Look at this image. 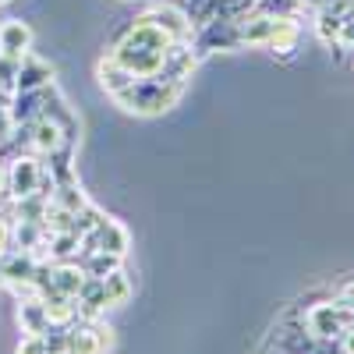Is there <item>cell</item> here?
Here are the masks:
<instances>
[{"mask_svg":"<svg viewBox=\"0 0 354 354\" xmlns=\"http://www.w3.org/2000/svg\"><path fill=\"white\" fill-rule=\"evenodd\" d=\"M170 36L149 18H135L121 36H117L110 57L117 64H124L135 78H156L167 71V53H170Z\"/></svg>","mask_w":354,"mask_h":354,"instance_id":"obj_1","label":"cell"},{"mask_svg":"<svg viewBox=\"0 0 354 354\" xmlns=\"http://www.w3.org/2000/svg\"><path fill=\"white\" fill-rule=\"evenodd\" d=\"M185 88L188 82L181 78H170V75H156V78H135L128 88H121L113 100L121 103L124 110L131 113H145V117H153V113H163L170 110L177 100L185 96Z\"/></svg>","mask_w":354,"mask_h":354,"instance_id":"obj_2","label":"cell"},{"mask_svg":"<svg viewBox=\"0 0 354 354\" xmlns=\"http://www.w3.org/2000/svg\"><path fill=\"white\" fill-rule=\"evenodd\" d=\"M305 322H308L312 337H319V340H340L347 330H354V305H347L340 298L312 305L305 312Z\"/></svg>","mask_w":354,"mask_h":354,"instance_id":"obj_3","label":"cell"},{"mask_svg":"<svg viewBox=\"0 0 354 354\" xmlns=\"http://www.w3.org/2000/svg\"><path fill=\"white\" fill-rule=\"evenodd\" d=\"M113 344V326H106L103 319H75L68 326V351L75 354H110Z\"/></svg>","mask_w":354,"mask_h":354,"instance_id":"obj_4","label":"cell"},{"mask_svg":"<svg viewBox=\"0 0 354 354\" xmlns=\"http://www.w3.org/2000/svg\"><path fill=\"white\" fill-rule=\"evenodd\" d=\"M128 248H131V234H128V227L124 223H117V220H103L93 234H85L82 238V255H88V252H110V255H128Z\"/></svg>","mask_w":354,"mask_h":354,"instance_id":"obj_5","label":"cell"},{"mask_svg":"<svg viewBox=\"0 0 354 354\" xmlns=\"http://www.w3.org/2000/svg\"><path fill=\"white\" fill-rule=\"evenodd\" d=\"M39 174H43V163L36 156H15L11 167H8V198L18 202V198L36 195Z\"/></svg>","mask_w":354,"mask_h":354,"instance_id":"obj_6","label":"cell"},{"mask_svg":"<svg viewBox=\"0 0 354 354\" xmlns=\"http://www.w3.org/2000/svg\"><path fill=\"white\" fill-rule=\"evenodd\" d=\"M142 18H149L153 25H160L174 43H192V36H195V21H192V15H185L181 8H174V4H156V8L145 11Z\"/></svg>","mask_w":354,"mask_h":354,"instance_id":"obj_7","label":"cell"},{"mask_svg":"<svg viewBox=\"0 0 354 354\" xmlns=\"http://www.w3.org/2000/svg\"><path fill=\"white\" fill-rule=\"evenodd\" d=\"M25 128H28V142H32V149L43 153V156L57 153L64 142H71V138L64 135V128L57 124V121H50V117H36V121L25 124Z\"/></svg>","mask_w":354,"mask_h":354,"instance_id":"obj_8","label":"cell"},{"mask_svg":"<svg viewBox=\"0 0 354 354\" xmlns=\"http://www.w3.org/2000/svg\"><path fill=\"white\" fill-rule=\"evenodd\" d=\"M298 39H301V25L294 21V15H280L273 18V32L266 39V50H273L277 57H294Z\"/></svg>","mask_w":354,"mask_h":354,"instance_id":"obj_9","label":"cell"},{"mask_svg":"<svg viewBox=\"0 0 354 354\" xmlns=\"http://www.w3.org/2000/svg\"><path fill=\"white\" fill-rule=\"evenodd\" d=\"M50 82H53V68L46 61H39V57L25 53L21 57V68H18L15 93H39V88H46Z\"/></svg>","mask_w":354,"mask_h":354,"instance_id":"obj_10","label":"cell"},{"mask_svg":"<svg viewBox=\"0 0 354 354\" xmlns=\"http://www.w3.org/2000/svg\"><path fill=\"white\" fill-rule=\"evenodd\" d=\"M85 283V270L78 262H50V287L64 298H78V290Z\"/></svg>","mask_w":354,"mask_h":354,"instance_id":"obj_11","label":"cell"},{"mask_svg":"<svg viewBox=\"0 0 354 354\" xmlns=\"http://www.w3.org/2000/svg\"><path fill=\"white\" fill-rule=\"evenodd\" d=\"M28 46H32V28H28L25 21L11 18L0 25V53H8V57H25Z\"/></svg>","mask_w":354,"mask_h":354,"instance_id":"obj_12","label":"cell"},{"mask_svg":"<svg viewBox=\"0 0 354 354\" xmlns=\"http://www.w3.org/2000/svg\"><path fill=\"white\" fill-rule=\"evenodd\" d=\"M18 326H21V337H39L50 326L46 301L43 298H21V305H18Z\"/></svg>","mask_w":354,"mask_h":354,"instance_id":"obj_13","label":"cell"},{"mask_svg":"<svg viewBox=\"0 0 354 354\" xmlns=\"http://www.w3.org/2000/svg\"><path fill=\"white\" fill-rule=\"evenodd\" d=\"M96 78H100V85L106 88V96H117L121 88H128V85L135 82V75H131L124 64H117L110 53H106V57H100V64H96Z\"/></svg>","mask_w":354,"mask_h":354,"instance_id":"obj_14","label":"cell"},{"mask_svg":"<svg viewBox=\"0 0 354 354\" xmlns=\"http://www.w3.org/2000/svg\"><path fill=\"white\" fill-rule=\"evenodd\" d=\"M39 110H43V88L39 93H15L11 106H8V117H11L15 128H21V124H32L39 117Z\"/></svg>","mask_w":354,"mask_h":354,"instance_id":"obj_15","label":"cell"},{"mask_svg":"<svg viewBox=\"0 0 354 354\" xmlns=\"http://www.w3.org/2000/svg\"><path fill=\"white\" fill-rule=\"evenodd\" d=\"M4 277H8V283H25V280H32V273H36V259H32V252H18V248H11L4 259Z\"/></svg>","mask_w":354,"mask_h":354,"instance_id":"obj_16","label":"cell"},{"mask_svg":"<svg viewBox=\"0 0 354 354\" xmlns=\"http://www.w3.org/2000/svg\"><path fill=\"white\" fill-rule=\"evenodd\" d=\"M71 156H75V142H64L57 153H50V177H53V185H71L78 181V174L71 167Z\"/></svg>","mask_w":354,"mask_h":354,"instance_id":"obj_17","label":"cell"},{"mask_svg":"<svg viewBox=\"0 0 354 354\" xmlns=\"http://www.w3.org/2000/svg\"><path fill=\"white\" fill-rule=\"evenodd\" d=\"M103 294H106L110 308L124 305V301L131 298V280H128V273H124V266H121V270H113L110 277H103Z\"/></svg>","mask_w":354,"mask_h":354,"instance_id":"obj_18","label":"cell"},{"mask_svg":"<svg viewBox=\"0 0 354 354\" xmlns=\"http://www.w3.org/2000/svg\"><path fill=\"white\" fill-rule=\"evenodd\" d=\"M82 270L88 273V277H110L113 270H121V255H110V252H88V255H82Z\"/></svg>","mask_w":354,"mask_h":354,"instance_id":"obj_19","label":"cell"},{"mask_svg":"<svg viewBox=\"0 0 354 354\" xmlns=\"http://www.w3.org/2000/svg\"><path fill=\"white\" fill-rule=\"evenodd\" d=\"M50 202H53V205H61V209H68V213H78V209H82V205H85L88 198L82 195L78 181H71V185H53V195H50Z\"/></svg>","mask_w":354,"mask_h":354,"instance_id":"obj_20","label":"cell"},{"mask_svg":"<svg viewBox=\"0 0 354 354\" xmlns=\"http://www.w3.org/2000/svg\"><path fill=\"white\" fill-rule=\"evenodd\" d=\"M340 25H344V18H337L330 11H315V36H319V43H326V46L340 43Z\"/></svg>","mask_w":354,"mask_h":354,"instance_id":"obj_21","label":"cell"},{"mask_svg":"<svg viewBox=\"0 0 354 354\" xmlns=\"http://www.w3.org/2000/svg\"><path fill=\"white\" fill-rule=\"evenodd\" d=\"M103 220H106V213L100 209V205H93V202H85L82 209L75 213V230H78L82 238H85V234H93V230H96V227H100Z\"/></svg>","mask_w":354,"mask_h":354,"instance_id":"obj_22","label":"cell"},{"mask_svg":"<svg viewBox=\"0 0 354 354\" xmlns=\"http://www.w3.org/2000/svg\"><path fill=\"white\" fill-rule=\"evenodd\" d=\"M18 68H21V57H8V53H0V93H15Z\"/></svg>","mask_w":354,"mask_h":354,"instance_id":"obj_23","label":"cell"},{"mask_svg":"<svg viewBox=\"0 0 354 354\" xmlns=\"http://www.w3.org/2000/svg\"><path fill=\"white\" fill-rule=\"evenodd\" d=\"M43 344H46V354H64V351H68V330L46 326V330H43Z\"/></svg>","mask_w":354,"mask_h":354,"instance_id":"obj_24","label":"cell"},{"mask_svg":"<svg viewBox=\"0 0 354 354\" xmlns=\"http://www.w3.org/2000/svg\"><path fill=\"white\" fill-rule=\"evenodd\" d=\"M11 227H15V220H11V213L4 209V213H0V259L11 252Z\"/></svg>","mask_w":354,"mask_h":354,"instance_id":"obj_25","label":"cell"},{"mask_svg":"<svg viewBox=\"0 0 354 354\" xmlns=\"http://www.w3.org/2000/svg\"><path fill=\"white\" fill-rule=\"evenodd\" d=\"M15 354H46V344H43V333L39 337H21L18 351Z\"/></svg>","mask_w":354,"mask_h":354,"instance_id":"obj_26","label":"cell"},{"mask_svg":"<svg viewBox=\"0 0 354 354\" xmlns=\"http://www.w3.org/2000/svg\"><path fill=\"white\" fill-rule=\"evenodd\" d=\"M340 46H351L354 50V18H347L340 25Z\"/></svg>","mask_w":354,"mask_h":354,"instance_id":"obj_27","label":"cell"},{"mask_svg":"<svg viewBox=\"0 0 354 354\" xmlns=\"http://www.w3.org/2000/svg\"><path fill=\"white\" fill-rule=\"evenodd\" d=\"M11 131H15V124H11L8 110H0V142H4V138H11Z\"/></svg>","mask_w":354,"mask_h":354,"instance_id":"obj_28","label":"cell"},{"mask_svg":"<svg viewBox=\"0 0 354 354\" xmlns=\"http://www.w3.org/2000/svg\"><path fill=\"white\" fill-rule=\"evenodd\" d=\"M8 202V167H0V205Z\"/></svg>","mask_w":354,"mask_h":354,"instance_id":"obj_29","label":"cell"},{"mask_svg":"<svg viewBox=\"0 0 354 354\" xmlns=\"http://www.w3.org/2000/svg\"><path fill=\"white\" fill-rule=\"evenodd\" d=\"M340 344H344V354H354V330H347V333L340 337Z\"/></svg>","mask_w":354,"mask_h":354,"instance_id":"obj_30","label":"cell"},{"mask_svg":"<svg viewBox=\"0 0 354 354\" xmlns=\"http://www.w3.org/2000/svg\"><path fill=\"white\" fill-rule=\"evenodd\" d=\"M340 301L354 305V283H344V290H340Z\"/></svg>","mask_w":354,"mask_h":354,"instance_id":"obj_31","label":"cell"},{"mask_svg":"<svg viewBox=\"0 0 354 354\" xmlns=\"http://www.w3.org/2000/svg\"><path fill=\"white\" fill-rule=\"evenodd\" d=\"M11 96H15V93H0V110H8V106H11Z\"/></svg>","mask_w":354,"mask_h":354,"instance_id":"obj_32","label":"cell"},{"mask_svg":"<svg viewBox=\"0 0 354 354\" xmlns=\"http://www.w3.org/2000/svg\"><path fill=\"white\" fill-rule=\"evenodd\" d=\"M0 287H8V277H4V262H0Z\"/></svg>","mask_w":354,"mask_h":354,"instance_id":"obj_33","label":"cell"},{"mask_svg":"<svg viewBox=\"0 0 354 354\" xmlns=\"http://www.w3.org/2000/svg\"><path fill=\"white\" fill-rule=\"evenodd\" d=\"M351 15H354V0H351Z\"/></svg>","mask_w":354,"mask_h":354,"instance_id":"obj_34","label":"cell"},{"mask_svg":"<svg viewBox=\"0 0 354 354\" xmlns=\"http://www.w3.org/2000/svg\"><path fill=\"white\" fill-rule=\"evenodd\" d=\"M64 354H75V351H64Z\"/></svg>","mask_w":354,"mask_h":354,"instance_id":"obj_35","label":"cell"},{"mask_svg":"<svg viewBox=\"0 0 354 354\" xmlns=\"http://www.w3.org/2000/svg\"><path fill=\"white\" fill-rule=\"evenodd\" d=\"M0 4H8V0H0Z\"/></svg>","mask_w":354,"mask_h":354,"instance_id":"obj_36","label":"cell"}]
</instances>
